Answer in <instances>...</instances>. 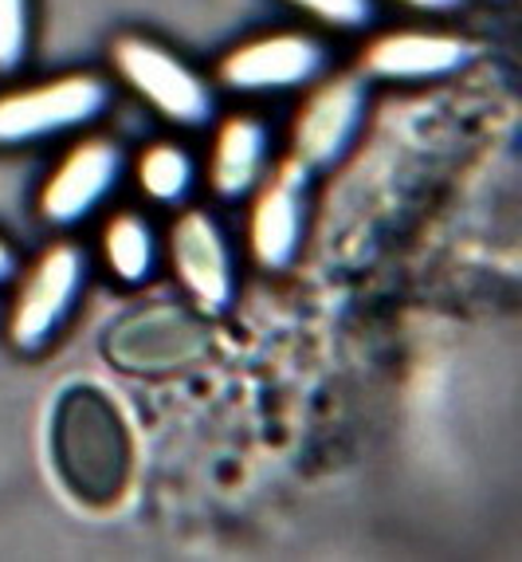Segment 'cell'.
Listing matches in <instances>:
<instances>
[{
  "instance_id": "obj_1",
  "label": "cell",
  "mask_w": 522,
  "mask_h": 562,
  "mask_svg": "<svg viewBox=\"0 0 522 562\" xmlns=\"http://www.w3.org/2000/svg\"><path fill=\"white\" fill-rule=\"evenodd\" d=\"M111 106V87L91 71L16 87L0 94V150L39 146L59 134L83 131Z\"/></svg>"
},
{
  "instance_id": "obj_2",
  "label": "cell",
  "mask_w": 522,
  "mask_h": 562,
  "mask_svg": "<svg viewBox=\"0 0 522 562\" xmlns=\"http://www.w3.org/2000/svg\"><path fill=\"white\" fill-rule=\"evenodd\" d=\"M114 71L141 103H149L173 126L185 131H201L216 114V91L201 71L173 56L169 47H161L149 36H118L111 47Z\"/></svg>"
},
{
  "instance_id": "obj_3",
  "label": "cell",
  "mask_w": 522,
  "mask_h": 562,
  "mask_svg": "<svg viewBox=\"0 0 522 562\" xmlns=\"http://www.w3.org/2000/svg\"><path fill=\"white\" fill-rule=\"evenodd\" d=\"M87 288V252L71 240H56L20 280L9 315V342L24 355L44 350L71 319Z\"/></svg>"
},
{
  "instance_id": "obj_4",
  "label": "cell",
  "mask_w": 522,
  "mask_h": 562,
  "mask_svg": "<svg viewBox=\"0 0 522 562\" xmlns=\"http://www.w3.org/2000/svg\"><path fill=\"white\" fill-rule=\"evenodd\" d=\"M122 173H126V154L114 138L91 134L75 142L39 189V216L56 228L79 225L118 189Z\"/></svg>"
},
{
  "instance_id": "obj_5",
  "label": "cell",
  "mask_w": 522,
  "mask_h": 562,
  "mask_svg": "<svg viewBox=\"0 0 522 562\" xmlns=\"http://www.w3.org/2000/svg\"><path fill=\"white\" fill-rule=\"evenodd\" d=\"M322 67H327V47L315 36L268 32V36L232 47L216 67V79L236 94H271L315 83L322 76Z\"/></svg>"
},
{
  "instance_id": "obj_6",
  "label": "cell",
  "mask_w": 522,
  "mask_h": 562,
  "mask_svg": "<svg viewBox=\"0 0 522 562\" xmlns=\"http://www.w3.org/2000/svg\"><path fill=\"white\" fill-rule=\"evenodd\" d=\"M365 122V79L334 76L310 91L291 126V161L307 169H327L345 158Z\"/></svg>"
},
{
  "instance_id": "obj_7",
  "label": "cell",
  "mask_w": 522,
  "mask_h": 562,
  "mask_svg": "<svg viewBox=\"0 0 522 562\" xmlns=\"http://www.w3.org/2000/svg\"><path fill=\"white\" fill-rule=\"evenodd\" d=\"M169 263L181 288L208 315H220L236 295L232 244L208 209H185L169 228Z\"/></svg>"
},
{
  "instance_id": "obj_8",
  "label": "cell",
  "mask_w": 522,
  "mask_h": 562,
  "mask_svg": "<svg viewBox=\"0 0 522 562\" xmlns=\"http://www.w3.org/2000/svg\"><path fill=\"white\" fill-rule=\"evenodd\" d=\"M307 233V169L283 161L271 178L256 186L252 216H248V248L263 272H283L303 248Z\"/></svg>"
},
{
  "instance_id": "obj_9",
  "label": "cell",
  "mask_w": 522,
  "mask_h": 562,
  "mask_svg": "<svg viewBox=\"0 0 522 562\" xmlns=\"http://www.w3.org/2000/svg\"><path fill=\"white\" fill-rule=\"evenodd\" d=\"M479 47L456 32L432 29H397L382 32L362 47V71L389 83H424V79H447L464 71Z\"/></svg>"
},
{
  "instance_id": "obj_10",
  "label": "cell",
  "mask_w": 522,
  "mask_h": 562,
  "mask_svg": "<svg viewBox=\"0 0 522 562\" xmlns=\"http://www.w3.org/2000/svg\"><path fill=\"white\" fill-rule=\"evenodd\" d=\"M271 138L256 114H228L216 126L213 154H208V186L220 201L252 198L256 186L268 178Z\"/></svg>"
},
{
  "instance_id": "obj_11",
  "label": "cell",
  "mask_w": 522,
  "mask_h": 562,
  "mask_svg": "<svg viewBox=\"0 0 522 562\" xmlns=\"http://www.w3.org/2000/svg\"><path fill=\"white\" fill-rule=\"evenodd\" d=\"M103 260L111 276L126 288H138L158 268V236L134 209H118L103 228Z\"/></svg>"
},
{
  "instance_id": "obj_12",
  "label": "cell",
  "mask_w": 522,
  "mask_h": 562,
  "mask_svg": "<svg viewBox=\"0 0 522 562\" xmlns=\"http://www.w3.org/2000/svg\"><path fill=\"white\" fill-rule=\"evenodd\" d=\"M134 173H138V186L149 201H158V205H181L196 181V161L178 142H154V146H146V150L138 154Z\"/></svg>"
},
{
  "instance_id": "obj_13",
  "label": "cell",
  "mask_w": 522,
  "mask_h": 562,
  "mask_svg": "<svg viewBox=\"0 0 522 562\" xmlns=\"http://www.w3.org/2000/svg\"><path fill=\"white\" fill-rule=\"evenodd\" d=\"M32 52V0H0V76L24 67Z\"/></svg>"
},
{
  "instance_id": "obj_14",
  "label": "cell",
  "mask_w": 522,
  "mask_h": 562,
  "mask_svg": "<svg viewBox=\"0 0 522 562\" xmlns=\"http://www.w3.org/2000/svg\"><path fill=\"white\" fill-rule=\"evenodd\" d=\"M287 4H295L298 12H307L310 20L338 32H362L377 16L373 0H287Z\"/></svg>"
},
{
  "instance_id": "obj_15",
  "label": "cell",
  "mask_w": 522,
  "mask_h": 562,
  "mask_svg": "<svg viewBox=\"0 0 522 562\" xmlns=\"http://www.w3.org/2000/svg\"><path fill=\"white\" fill-rule=\"evenodd\" d=\"M401 4H409V9H417V12H452V9H459L464 0H401Z\"/></svg>"
},
{
  "instance_id": "obj_16",
  "label": "cell",
  "mask_w": 522,
  "mask_h": 562,
  "mask_svg": "<svg viewBox=\"0 0 522 562\" xmlns=\"http://www.w3.org/2000/svg\"><path fill=\"white\" fill-rule=\"evenodd\" d=\"M16 276V252H12L9 244L0 240V283H9Z\"/></svg>"
}]
</instances>
